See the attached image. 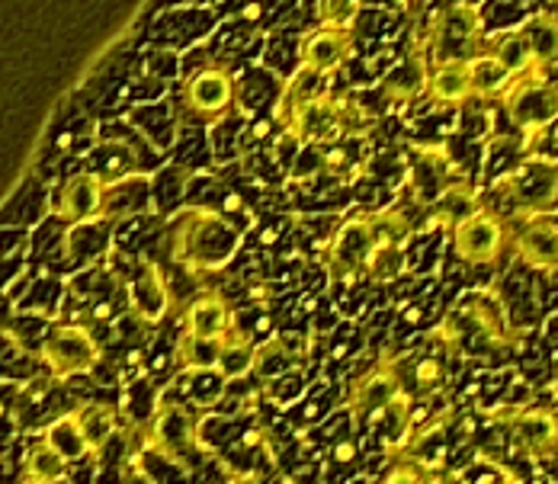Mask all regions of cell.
<instances>
[{
	"label": "cell",
	"mask_w": 558,
	"mask_h": 484,
	"mask_svg": "<svg viewBox=\"0 0 558 484\" xmlns=\"http://www.w3.org/2000/svg\"><path fill=\"white\" fill-rule=\"evenodd\" d=\"M356 13H360V0H318L322 26H350Z\"/></svg>",
	"instance_id": "obj_26"
},
{
	"label": "cell",
	"mask_w": 558,
	"mask_h": 484,
	"mask_svg": "<svg viewBox=\"0 0 558 484\" xmlns=\"http://www.w3.org/2000/svg\"><path fill=\"white\" fill-rule=\"evenodd\" d=\"M414 378H417V388L421 391H434V388H440L444 385V363L437 360V356H421V360H414Z\"/></svg>",
	"instance_id": "obj_28"
},
{
	"label": "cell",
	"mask_w": 558,
	"mask_h": 484,
	"mask_svg": "<svg viewBox=\"0 0 558 484\" xmlns=\"http://www.w3.org/2000/svg\"><path fill=\"white\" fill-rule=\"evenodd\" d=\"M492 484H520V479H513V475H507V472H501V479H495Z\"/></svg>",
	"instance_id": "obj_29"
},
{
	"label": "cell",
	"mask_w": 558,
	"mask_h": 484,
	"mask_svg": "<svg viewBox=\"0 0 558 484\" xmlns=\"http://www.w3.org/2000/svg\"><path fill=\"white\" fill-rule=\"evenodd\" d=\"M77 418H81V424H84V433H87V443H90V449H94V456L110 443L116 431H119V411L112 408V404H100V401H94V404H81L77 408Z\"/></svg>",
	"instance_id": "obj_23"
},
{
	"label": "cell",
	"mask_w": 558,
	"mask_h": 484,
	"mask_svg": "<svg viewBox=\"0 0 558 484\" xmlns=\"http://www.w3.org/2000/svg\"><path fill=\"white\" fill-rule=\"evenodd\" d=\"M107 193H110V183L97 170L71 173L52 193L49 213L61 225H84V221L107 218Z\"/></svg>",
	"instance_id": "obj_6"
},
{
	"label": "cell",
	"mask_w": 558,
	"mask_h": 484,
	"mask_svg": "<svg viewBox=\"0 0 558 484\" xmlns=\"http://www.w3.org/2000/svg\"><path fill=\"white\" fill-rule=\"evenodd\" d=\"M469 74H472V90L475 97H501L517 77L498 55L478 52L469 58Z\"/></svg>",
	"instance_id": "obj_21"
},
{
	"label": "cell",
	"mask_w": 558,
	"mask_h": 484,
	"mask_svg": "<svg viewBox=\"0 0 558 484\" xmlns=\"http://www.w3.org/2000/svg\"><path fill=\"white\" fill-rule=\"evenodd\" d=\"M289 366H292V350L289 347H282V340L279 337H267V340H260L257 343V353H254V376L264 378V382H277L289 373Z\"/></svg>",
	"instance_id": "obj_24"
},
{
	"label": "cell",
	"mask_w": 558,
	"mask_h": 484,
	"mask_svg": "<svg viewBox=\"0 0 558 484\" xmlns=\"http://www.w3.org/2000/svg\"><path fill=\"white\" fill-rule=\"evenodd\" d=\"M180 100L193 119L222 122L225 116L234 109V81L219 64H206L193 74H186Z\"/></svg>",
	"instance_id": "obj_7"
},
{
	"label": "cell",
	"mask_w": 558,
	"mask_h": 484,
	"mask_svg": "<svg viewBox=\"0 0 558 484\" xmlns=\"http://www.w3.org/2000/svg\"><path fill=\"white\" fill-rule=\"evenodd\" d=\"M507 196L513 199L517 218H546L558 213V164L526 161L501 180Z\"/></svg>",
	"instance_id": "obj_5"
},
{
	"label": "cell",
	"mask_w": 558,
	"mask_h": 484,
	"mask_svg": "<svg viewBox=\"0 0 558 484\" xmlns=\"http://www.w3.org/2000/svg\"><path fill=\"white\" fill-rule=\"evenodd\" d=\"M513 251L520 257V264L539 273H558V225L546 218H533L526 221L517 238H513Z\"/></svg>",
	"instance_id": "obj_13"
},
{
	"label": "cell",
	"mask_w": 558,
	"mask_h": 484,
	"mask_svg": "<svg viewBox=\"0 0 558 484\" xmlns=\"http://www.w3.org/2000/svg\"><path fill=\"white\" fill-rule=\"evenodd\" d=\"M231 308L219 292L196 295L183 312V337L190 340H222L231 327Z\"/></svg>",
	"instance_id": "obj_15"
},
{
	"label": "cell",
	"mask_w": 558,
	"mask_h": 484,
	"mask_svg": "<svg viewBox=\"0 0 558 484\" xmlns=\"http://www.w3.org/2000/svg\"><path fill=\"white\" fill-rule=\"evenodd\" d=\"M520 36L526 43L530 55V74H546L558 64V16L556 13H539L520 26Z\"/></svg>",
	"instance_id": "obj_16"
},
{
	"label": "cell",
	"mask_w": 558,
	"mask_h": 484,
	"mask_svg": "<svg viewBox=\"0 0 558 484\" xmlns=\"http://www.w3.org/2000/svg\"><path fill=\"white\" fill-rule=\"evenodd\" d=\"M125 299L132 315L142 324H161L170 312V286L165 269L158 264H138V273L125 286Z\"/></svg>",
	"instance_id": "obj_11"
},
{
	"label": "cell",
	"mask_w": 558,
	"mask_h": 484,
	"mask_svg": "<svg viewBox=\"0 0 558 484\" xmlns=\"http://www.w3.org/2000/svg\"><path fill=\"white\" fill-rule=\"evenodd\" d=\"M427 97L434 104H444V107H459L465 104L469 97H475L472 90V74H469V61L462 58H449L440 61L430 77H427Z\"/></svg>",
	"instance_id": "obj_17"
},
{
	"label": "cell",
	"mask_w": 558,
	"mask_h": 484,
	"mask_svg": "<svg viewBox=\"0 0 558 484\" xmlns=\"http://www.w3.org/2000/svg\"><path fill=\"white\" fill-rule=\"evenodd\" d=\"M401 269H404V251L401 247H376V254L366 264V276L386 282V279H395Z\"/></svg>",
	"instance_id": "obj_25"
},
{
	"label": "cell",
	"mask_w": 558,
	"mask_h": 484,
	"mask_svg": "<svg viewBox=\"0 0 558 484\" xmlns=\"http://www.w3.org/2000/svg\"><path fill=\"white\" fill-rule=\"evenodd\" d=\"M49 484H77L71 475H64V479H56V482H49Z\"/></svg>",
	"instance_id": "obj_30"
},
{
	"label": "cell",
	"mask_w": 558,
	"mask_h": 484,
	"mask_svg": "<svg viewBox=\"0 0 558 484\" xmlns=\"http://www.w3.org/2000/svg\"><path fill=\"white\" fill-rule=\"evenodd\" d=\"M379 247V231H376V216H353L340 221L331 238V261L337 273L356 276L366 273L369 257Z\"/></svg>",
	"instance_id": "obj_10"
},
{
	"label": "cell",
	"mask_w": 558,
	"mask_h": 484,
	"mask_svg": "<svg viewBox=\"0 0 558 484\" xmlns=\"http://www.w3.org/2000/svg\"><path fill=\"white\" fill-rule=\"evenodd\" d=\"M347 112H350L347 100L325 94V97L312 100L308 107L299 109L292 116V122L286 125V132L305 145H331V142H340L343 132H350Z\"/></svg>",
	"instance_id": "obj_9"
},
{
	"label": "cell",
	"mask_w": 558,
	"mask_h": 484,
	"mask_svg": "<svg viewBox=\"0 0 558 484\" xmlns=\"http://www.w3.org/2000/svg\"><path fill=\"white\" fill-rule=\"evenodd\" d=\"M462 318L475 324L478 334H485L488 340H507L510 324H507V312L504 305L492 295V292H469L459 305Z\"/></svg>",
	"instance_id": "obj_20"
},
{
	"label": "cell",
	"mask_w": 558,
	"mask_h": 484,
	"mask_svg": "<svg viewBox=\"0 0 558 484\" xmlns=\"http://www.w3.org/2000/svg\"><path fill=\"white\" fill-rule=\"evenodd\" d=\"M408 395L404 382L398 366H379L373 373H363L360 378H353L347 385V411L350 418L356 421H366V418H383L391 404H398L401 398Z\"/></svg>",
	"instance_id": "obj_8"
},
{
	"label": "cell",
	"mask_w": 558,
	"mask_h": 484,
	"mask_svg": "<svg viewBox=\"0 0 558 484\" xmlns=\"http://www.w3.org/2000/svg\"><path fill=\"white\" fill-rule=\"evenodd\" d=\"M71 475V462L58 452L56 446H49L43 436L39 443L26 452V462H23V484H49L56 479Z\"/></svg>",
	"instance_id": "obj_22"
},
{
	"label": "cell",
	"mask_w": 558,
	"mask_h": 484,
	"mask_svg": "<svg viewBox=\"0 0 558 484\" xmlns=\"http://www.w3.org/2000/svg\"><path fill=\"white\" fill-rule=\"evenodd\" d=\"M510 122L526 135H539L558 122V87L546 84V74H517L501 94Z\"/></svg>",
	"instance_id": "obj_4"
},
{
	"label": "cell",
	"mask_w": 558,
	"mask_h": 484,
	"mask_svg": "<svg viewBox=\"0 0 558 484\" xmlns=\"http://www.w3.org/2000/svg\"><path fill=\"white\" fill-rule=\"evenodd\" d=\"M241 247V228L219 209H183L170 228V261L190 273L222 269Z\"/></svg>",
	"instance_id": "obj_1"
},
{
	"label": "cell",
	"mask_w": 558,
	"mask_h": 484,
	"mask_svg": "<svg viewBox=\"0 0 558 484\" xmlns=\"http://www.w3.org/2000/svg\"><path fill=\"white\" fill-rule=\"evenodd\" d=\"M39 356H43L46 373L64 382L74 376H90L104 360V347L87 324L56 322L46 327Z\"/></svg>",
	"instance_id": "obj_2"
},
{
	"label": "cell",
	"mask_w": 558,
	"mask_h": 484,
	"mask_svg": "<svg viewBox=\"0 0 558 484\" xmlns=\"http://www.w3.org/2000/svg\"><path fill=\"white\" fill-rule=\"evenodd\" d=\"M510 433L533 459H553L558 452V418L549 411H517L510 418Z\"/></svg>",
	"instance_id": "obj_14"
},
{
	"label": "cell",
	"mask_w": 558,
	"mask_h": 484,
	"mask_svg": "<svg viewBox=\"0 0 558 484\" xmlns=\"http://www.w3.org/2000/svg\"><path fill=\"white\" fill-rule=\"evenodd\" d=\"M513 231H510V221L498 213H488V209H478L469 218L449 225V244H452V254L469 264V267H488L495 264L504 254L507 244H513Z\"/></svg>",
	"instance_id": "obj_3"
},
{
	"label": "cell",
	"mask_w": 558,
	"mask_h": 484,
	"mask_svg": "<svg viewBox=\"0 0 558 484\" xmlns=\"http://www.w3.org/2000/svg\"><path fill=\"white\" fill-rule=\"evenodd\" d=\"M379 484H444V482H437V479L430 475V469H427V465H421V462H414V459H404V462H398L395 469H389V475H386Z\"/></svg>",
	"instance_id": "obj_27"
},
{
	"label": "cell",
	"mask_w": 558,
	"mask_h": 484,
	"mask_svg": "<svg viewBox=\"0 0 558 484\" xmlns=\"http://www.w3.org/2000/svg\"><path fill=\"white\" fill-rule=\"evenodd\" d=\"M49 446H56L58 452L71 462V465H77V462H84V459H94V449H90V443H87V433H84V424H81V418H77V408L74 411H64V414H56L43 433H39Z\"/></svg>",
	"instance_id": "obj_18"
},
{
	"label": "cell",
	"mask_w": 558,
	"mask_h": 484,
	"mask_svg": "<svg viewBox=\"0 0 558 484\" xmlns=\"http://www.w3.org/2000/svg\"><path fill=\"white\" fill-rule=\"evenodd\" d=\"M254 353H257V340L241 327V324H231L228 334L219 340V376L225 382L231 378H244L254 370Z\"/></svg>",
	"instance_id": "obj_19"
},
{
	"label": "cell",
	"mask_w": 558,
	"mask_h": 484,
	"mask_svg": "<svg viewBox=\"0 0 558 484\" xmlns=\"http://www.w3.org/2000/svg\"><path fill=\"white\" fill-rule=\"evenodd\" d=\"M353 52V29L350 26H318L299 46V64L331 77Z\"/></svg>",
	"instance_id": "obj_12"
}]
</instances>
